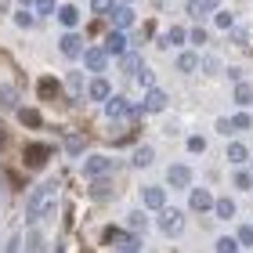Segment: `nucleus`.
I'll list each match as a JSON object with an SVG mask.
<instances>
[{
    "instance_id": "f257e3e1",
    "label": "nucleus",
    "mask_w": 253,
    "mask_h": 253,
    "mask_svg": "<svg viewBox=\"0 0 253 253\" xmlns=\"http://www.w3.org/2000/svg\"><path fill=\"white\" fill-rule=\"evenodd\" d=\"M54 195H58V181H47V185H40L37 192H33V199H29V206H26V221H29V224H37L40 217L51 213Z\"/></svg>"
},
{
    "instance_id": "f03ea898",
    "label": "nucleus",
    "mask_w": 253,
    "mask_h": 253,
    "mask_svg": "<svg viewBox=\"0 0 253 253\" xmlns=\"http://www.w3.org/2000/svg\"><path fill=\"white\" fill-rule=\"evenodd\" d=\"M159 232L177 239L181 232H185V213H181L177 206H163V210H159Z\"/></svg>"
},
{
    "instance_id": "7ed1b4c3",
    "label": "nucleus",
    "mask_w": 253,
    "mask_h": 253,
    "mask_svg": "<svg viewBox=\"0 0 253 253\" xmlns=\"http://www.w3.org/2000/svg\"><path fill=\"white\" fill-rule=\"evenodd\" d=\"M109 18H112V26H116V29H130L134 22H137V15H134V7L126 4V0H116V7L109 11Z\"/></svg>"
},
{
    "instance_id": "20e7f679",
    "label": "nucleus",
    "mask_w": 253,
    "mask_h": 253,
    "mask_svg": "<svg viewBox=\"0 0 253 253\" xmlns=\"http://www.w3.org/2000/svg\"><path fill=\"white\" fill-rule=\"evenodd\" d=\"M58 47H62L65 58H84V37H80V33H65L58 40Z\"/></svg>"
},
{
    "instance_id": "39448f33",
    "label": "nucleus",
    "mask_w": 253,
    "mask_h": 253,
    "mask_svg": "<svg viewBox=\"0 0 253 253\" xmlns=\"http://www.w3.org/2000/svg\"><path fill=\"white\" fill-rule=\"evenodd\" d=\"M84 65L90 69V73H105L109 51H105V47H90V51H84Z\"/></svg>"
},
{
    "instance_id": "423d86ee",
    "label": "nucleus",
    "mask_w": 253,
    "mask_h": 253,
    "mask_svg": "<svg viewBox=\"0 0 253 253\" xmlns=\"http://www.w3.org/2000/svg\"><path fill=\"white\" fill-rule=\"evenodd\" d=\"M109 94H112V84H109L101 73H94V80L87 84V98H90V101H105Z\"/></svg>"
},
{
    "instance_id": "0eeeda50",
    "label": "nucleus",
    "mask_w": 253,
    "mask_h": 253,
    "mask_svg": "<svg viewBox=\"0 0 253 253\" xmlns=\"http://www.w3.org/2000/svg\"><path fill=\"white\" fill-rule=\"evenodd\" d=\"M141 199H145V206H148V210H163V206H167V192L163 188H159V185H145L141 188Z\"/></svg>"
},
{
    "instance_id": "6e6552de",
    "label": "nucleus",
    "mask_w": 253,
    "mask_h": 253,
    "mask_svg": "<svg viewBox=\"0 0 253 253\" xmlns=\"http://www.w3.org/2000/svg\"><path fill=\"white\" fill-rule=\"evenodd\" d=\"M112 170H116V163H112L109 156H90L87 159V174L90 177H109Z\"/></svg>"
},
{
    "instance_id": "1a4fd4ad",
    "label": "nucleus",
    "mask_w": 253,
    "mask_h": 253,
    "mask_svg": "<svg viewBox=\"0 0 253 253\" xmlns=\"http://www.w3.org/2000/svg\"><path fill=\"white\" fill-rule=\"evenodd\" d=\"M167 181H170L174 188H188V185H192V167H185V163H174V167L167 170Z\"/></svg>"
},
{
    "instance_id": "9d476101",
    "label": "nucleus",
    "mask_w": 253,
    "mask_h": 253,
    "mask_svg": "<svg viewBox=\"0 0 253 253\" xmlns=\"http://www.w3.org/2000/svg\"><path fill=\"white\" fill-rule=\"evenodd\" d=\"M141 105H145L148 116H156V112H163V109H167V94H163L159 87H148V94H145Z\"/></svg>"
},
{
    "instance_id": "9b49d317",
    "label": "nucleus",
    "mask_w": 253,
    "mask_h": 253,
    "mask_svg": "<svg viewBox=\"0 0 253 253\" xmlns=\"http://www.w3.org/2000/svg\"><path fill=\"white\" fill-rule=\"evenodd\" d=\"M188 206H192L195 213H206V210L213 206V195L206 192V188H192V192H188Z\"/></svg>"
},
{
    "instance_id": "f8f14e48",
    "label": "nucleus",
    "mask_w": 253,
    "mask_h": 253,
    "mask_svg": "<svg viewBox=\"0 0 253 253\" xmlns=\"http://www.w3.org/2000/svg\"><path fill=\"white\" fill-rule=\"evenodd\" d=\"M105 116H109V120H123V116H126V98L109 94V98H105Z\"/></svg>"
},
{
    "instance_id": "ddd939ff",
    "label": "nucleus",
    "mask_w": 253,
    "mask_h": 253,
    "mask_svg": "<svg viewBox=\"0 0 253 253\" xmlns=\"http://www.w3.org/2000/svg\"><path fill=\"white\" fill-rule=\"evenodd\" d=\"M120 58H123V62H120V69H123V76H137V69L145 65V62H141V54H137V51H123Z\"/></svg>"
},
{
    "instance_id": "4468645a",
    "label": "nucleus",
    "mask_w": 253,
    "mask_h": 253,
    "mask_svg": "<svg viewBox=\"0 0 253 253\" xmlns=\"http://www.w3.org/2000/svg\"><path fill=\"white\" fill-rule=\"evenodd\" d=\"M105 51H109V54H123V51H126V37H123V29H112L109 37H105Z\"/></svg>"
},
{
    "instance_id": "2eb2a0df",
    "label": "nucleus",
    "mask_w": 253,
    "mask_h": 253,
    "mask_svg": "<svg viewBox=\"0 0 253 253\" xmlns=\"http://www.w3.org/2000/svg\"><path fill=\"white\" fill-rule=\"evenodd\" d=\"M54 15H58V22H62L65 29H73V26H80V11H76L73 4H62L58 11H54Z\"/></svg>"
},
{
    "instance_id": "dca6fc26",
    "label": "nucleus",
    "mask_w": 253,
    "mask_h": 253,
    "mask_svg": "<svg viewBox=\"0 0 253 253\" xmlns=\"http://www.w3.org/2000/svg\"><path fill=\"white\" fill-rule=\"evenodd\" d=\"M37 94L40 98H58V80L54 76H40L37 80Z\"/></svg>"
},
{
    "instance_id": "f3484780",
    "label": "nucleus",
    "mask_w": 253,
    "mask_h": 253,
    "mask_svg": "<svg viewBox=\"0 0 253 253\" xmlns=\"http://www.w3.org/2000/svg\"><path fill=\"white\" fill-rule=\"evenodd\" d=\"M47 148H43V145H29L26 148V167H40V163H47Z\"/></svg>"
},
{
    "instance_id": "a211bd4d",
    "label": "nucleus",
    "mask_w": 253,
    "mask_h": 253,
    "mask_svg": "<svg viewBox=\"0 0 253 253\" xmlns=\"http://www.w3.org/2000/svg\"><path fill=\"white\" fill-rule=\"evenodd\" d=\"M174 65H177V73H192V69H199V54L195 51H181Z\"/></svg>"
},
{
    "instance_id": "6ab92c4d",
    "label": "nucleus",
    "mask_w": 253,
    "mask_h": 253,
    "mask_svg": "<svg viewBox=\"0 0 253 253\" xmlns=\"http://www.w3.org/2000/svg\"><path fill=\"white\" fill-rule=\"evenodd\" d=\"M213 210H217V217H221V221H232V217H235V199H217Z\"/></svg>"
},
{
    "instance_id": "aec40b11",
    "label": "nucleus",
    "mask_w": 253,
    "mask_h": 253,
    "mask_svg": "<svg viewBox=\"0 0 253 253\" xmlns=\"http://www.w3.org/2000/svg\"><path fill=\"white\" fill-rule=\"evenodd\" d=\"M185 37H188V33L181 29V26H174V29H170L163 40H167V47H185Z\"/></svg>"
},
{
    "instance_id": "412c9836",
    "label": "nucleus",
    "mask_w": 253,
    "mask_h": 253,
    "mask_svg": "<svg viewBox=\"0 0 253 253\" xmlns=\"http://www.w3.org/2000/svg\"><path fill=\"white\" fill-rule=\"evenodd\" d=\"M65 87H69V98H80V94H84V76H80V73H69Z\"/></svg>"
},
{
    "instance_id": "4be33fe9",
    "label": "nucleus",
    "mask_w": 253,
    "mask_h": 253,
    "mask_svg": "<svg viewBox=\"0 0 253 253\" xmlns=\"http://www.w3.org/2000/svg\"><path fill=\"white\" fill-rule=\"evenodd\" d=\"M152 159H156V152H152V148H148V145L134 148V167H148V163H152Z\"/></svg>"
},
{
    "instance_id": "5701e85b",
    "label": "nucleus",
    "mask_w": 253,
    "mask_h": 253,
    "mask_svg": "<svg viewBox=\"0 0 253 253\" xmlns=\"http://www.w3.org/2000/svg\"><path fill=\"white\" fill-rule=\"evenodd\" d=\"M228 159H232V163H246V159H250V148L246 145H228Z\"/></svg>"
},
{
    "instance_id": "b1692460",
    "label": "nucleus",
    "mask_w": 253,
    "mask_h": 253,
    "mask_svg": "<svg viewBox=\"0 0 253 253\" xmlns=\"http://www.w3.org/2000/svg\"><path fill=\"white\" fill-rule=\"evenodd\" d=\"M18 120L26 123V126H40L43 123V116H40L37 109H18Z\"/></svg>"
},
{
    "instance_id": "393cba45",
    "label": "nucleus",
    "mask_w": 253,
    "mask_h": 253,
    "mask_svg": "<svg viewBox=\"0 0 253 253\" xmlns=\"http://www.w3.org/2000/svg\"><path fill=\"white\" fill-rule=\"evenodd\" d=\"M213 26L217 29H232L235 26V15H232V11H213Z\"/></svg>"
},
{
    "instance_id": "a878e982",
    "label": "nucleus",
    "mask_w": 253,
    "mask_h": 253,
    "mask_svg": "<svg viewBox=\"0 0 253 253\" xmlns=\"http://www.w3.org/2000/svg\"><path fill=\"white\" fill-rule=\"evenodd\" d=\"M126 224H130V228H134V232H145V224H148V217H145L141 210H130V213H126Z\"/></svg>"
},
{
    "instance_id": "bb28decb",
    "label": "nucleus",
    "mask_w": 253,
    "mask_h": 253,
    "mask_svg": "<svg viewBox=\"0 0 253 253\" xmlns=\"http://www.w3.org/2000/svg\"><path fill=\"white\" fill-rule=\"evenodd\" d=\"M232 181H235V188H243V192H250V188H253V170H239V174H235Z\"/></svg>"
},
{
    "instance_id": "cd10ccee",
    "label": "nucleus",
    "mask_w": 253,
    "mask_h": 253,
    "mask_svg": "<svg viewBox=\"0 0 253 253\" xmlns=\"http://www.w3.org/2000/svg\"><path fill=\"white\" fill-rule=\"evenodd\" d=\"M235 101H239V105H253V87L239 84V87H235Z\"/></svg>"
},
{
    "instance_id": "c85d7f7f",
    "label": "nucleus",
    "mask_w": 253,
    "mask_h": 253,
    "mask_svg": "<svg viewBox=\"0 0 253 253\" xmlns=\"http://www.w3.org/2000/svg\"><path fill=\"white\" fill-rule=\"evenodd\" d=\"M235 239H239V246H243V250H250V246H253V224H243Z\"/></svg>"
},
{
    "instance_id": "c756f323",
    "label": "nucleus",
    "mask_w": 253,
    "mask_h": 253,
    "mask_svg": "<svg viewBox=\"0 0 253 253\" xmlns=\"http://www.w3.org/2000/svg\"><path fill=\"white\" fill-rule=\"evenodd\" d=\"M217 250H221V253H235V250H239V239L221 235V239H217Z\"/></svg>"
},
{
    "instance_id": "7c9ffc66",
    "label": "nucleus",
    "mask_w": 253,
    "mask_h": 253,
    "mask_svg": "<svg viewBox=\"0 0 253 253\" xmlns=\"http://www.w3.org/2000/svg\"><path fill=\"white\" fill-rule=\"evenodd\" d=\"M33 4H37L40 18H43V15H54V11H58V0H33Z\"/></svg>"
},
{
    "instance_id": "2f4dec72",
    "label": "nucleus",
    "mask_w": 253,
    "mask_h": 253,
    "mask_svg": "<svg viewBox=\"0 0 253 253\" xmlns=\"http://www.w3.org/2000/svg\"><path fill=\"white\" fill-rule=\"evenodd\" d=\"M120 235H123V232H120V228H116V224H109V228H105V232H101V243H109V246H116V243H120Z\"/></svg>"
},
{
    "instance_id": "473e14b6",
    "label": "nucleus",
    "mask_w": 253,
    "mask_h": 253,
    "mask_svg": "<svg viewBox=\"0 0 253 253\" xmlns=\"http://www.w3.org/2000/svg\"><path fill=\"white\" fill-rule=\"evenodd\" d=\"M90 7H94V15H109L116 7V0H90Z\"/></svg>"
},
{
    "instance_id": "72a5a7b5",
    "label": "nucleus",
    "mask_w": 253,
    "mask_h": 253,
    "mask_svg": "<svg viewBox=\"0 0 253 253\" xmlns=\"http://www.w3.org/2000/svg\"><path fill=\"white\" fill-rule=\"evenodd\" d=\"M0 101H4V105H18V90L11 87V84H7L4 90H0Z\"/></svg>"
},
{
    "instance_id": "f704fd0d",
    "label": "nucleus",
    "mask_w": 253,
    "mask_h": 253,
    "mask_svg": "<svg viewBox=\"0 0 253 253\" xmlns=\"http://www.w3.org/2000/svg\"><path fill=\"white\" fill-rule=\"evenodd\" d=\"M15 26L18 29H33V15L29 11H15Z\"/></svg>"
},
{
    "instance_id": "c9c22d12",
    "label": "nucleus",
    "mask_w": 253,
    "mask_h": 253,
    "mask_svg": "<svg viewBox=\"0 0 253 253\" xmlns=\"http://www.w3.org/2000/svg\"><path fill=\"white\" fill-rule=\"evenodd\" d=\"M137 84H145V87H152V84H156V76H152V69H148V65L137 69Z\"/></svg>"
},
{
    "instance_id": "e433bc0d",
    "label": "nucleus",
    "mask_w": 253,
    "mask_h": 253,
    "mask_svg": "<svg viewBox=\"0 0 253 253\" xmlns=\"http://www.w3.org/2000/svg\"><path fill=\"white\" fill-rule=\"evenodd\" d=\"M145 116V105H134V101H126V116L123 120H141Z\"/></svg>"
},
{
    "instance_id": "4c0bfd02",
    "label": "nucleus",
    "mask_w": 253,
    "mask_h": 253,
    "mask_svg": "<svg viewBox=\"0 0 253 253\" xmlns=\"http://www.w3.org/2000/svg\"><path fill=\"white\" fill-rule=\"evenodd\" d=\"M188 152H206V137L192 134V137H188Z\"/></svg>"
},
{
    "instance_id": "58836bf2",
    "label": "nucleus",
    "mask_w": 253,
    "mask_h": 253,
    "mask_svg": "<svg viewBox=\"0 0 253 253\" xmlns=\"http://www.w3.org/2000/svg\"><path fill=\"white\" fill-rule=\"evenodd\" d=\"M94 199H109V185H105V177H94Z\"/></svg>"
},
{
    "instance_id": "ea45409f",
    "label": "nucleus",
    "mask_w": 253,
    "mask_h": 253,
    "mask_svg": "<svg viewBox=\"0 0 253 253\" xmlns=\"http://www.w3.org/2000/svg\"><path fill=\"white\" fill-rule=\"evenodd\" d=\"M232 126H235V130H250V126H253V120L246 116V112H239V116L232 120Z\"/></svg>"
},
{
    "instance_id": "a19ab883",
    "label": "nucleus",
    "mask_w": 253,
    "mask_h": 253,
    "mask_svg": "<svg viewBox=\"0 0 253 253\" xmlns=\"http://www.w3.org/2000/svg\"><path fill=\"white\" fill-rule=\"evenodd\" d=\"M188 40H192V43H206V29H203V26H192V29H188Z\"/></svg>"
},
{
    "instance_id": "79ce46f5",
    "label": "nucleus",
    "mask_w": 253,
    "mask_h": 253,
    "mask_svg": "<svg viewBox=\"0 0 253 253\" xmlns=\"http://www.w3.org/2000/svg\"><path fill=\"white\" fill-rule=\"evenodd\" d=\"M65 152H69V156H80V152H84V141H80V137H69V141H65Z\"/></svg>"
},
{
    "instance_id": "37998d69",
    "label": "nucleus",
    "mask_w": 253,
    "mask_h": 253,
    "mask_svg": "<svg viewBox=\"0 0 253 253\" xmlns=\"http://www.w3.org/2000/svg\"><path fill=\"white\" fill-rule=\"evenodd\" d=\"M199 65H203V69H206L210 76H213V73H221V62H217V58H203Z\"/></svg>"
},
{
    "instance_id": "c03bdc74",
    "label": "nucleus",
    "mask_w": 253,
    "mask_h": 253,
    "mask_svg": "<svg viewBox=\"0 0 253 253\" xmlns=\"http://www.w3.org/2000/svg\"><path fill=\"white\" fill-rule=\"evenodd\" d=\"M217 130H221V134H232L235 126H232V120H217Z\"/></svg>"
},
{
    "instance_id": "a18cd8bd",
    "label": "nucleus",
    "mask_w": 253,
    "mask_h": 253,
    "mask_svg": "<svg viewBox=\"0 0 253 253\" xmlns=\"http://www.w3.org/2000/svg\"><path fill=\"white\" fill-rule=\"evenodd\" d=\"M4 7H7V0H0V11H4Z\"/></svg>"
},
{
    "instance_id": "49530a36",
    "label": "nucleus",
    "mask_w": 253,
    "mask_h": 253,
    "mask_svg": "<svg viewBox=\"0 0 253 253\" xmlns=\"http://www.w3.org/2000/svg\"><path fill=\"white\" fill-rule=\"evenodd\" d=\"M0 141H4V134H0Z\"/></svg>"
},
{
    "instance_id": "de8ad7c7",
    "label": "nucleus",
    "mask_w": 253,
    "mask_h": 253,
    "mask_svg": "<svg viewBox=\"0 0 253 253\" xmlns=\"http://www.w3.org/2000/svg\"><path fill=\"white\" fill-rule=\"evenodd\" d=\"M126 4H130V0H126Z\"/></svg>"
}]
</instances>
